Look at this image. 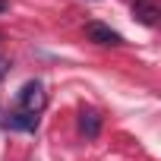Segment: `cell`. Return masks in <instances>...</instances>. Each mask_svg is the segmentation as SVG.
Listing matches in <instances>:
<instances>
[{"label":"cell","instance_id":"cell-5","mask_svg":"<svg viewBox=\"0 0 161 161\" xmlns=\"http://www.w3.org/2000/svg\"><path fill=\"white\" fill-rule=\"evenodd\" d=\"M79 130H82L89 139H95L101 133V114L98 111H82L79 114Z\"/></svg>","mask_w":161,"mask_h":161},{"label":"cell","instance_id":"cell-4","mask_svg":"<svg viewBox=\"0 0 161 161\" xmlns=\"http://www.w3.org/2000/svg\"><path fill=\"white\" fill-rule=\"evenodd\" d=\"M133 16L142 22V25H148V29H155L158 25V7L152 3V0H133Z\"/></svg>","mask_w":161,"mask_h":161},{"label":"cell","instance_id":"cell-2","mask_svg":"<svg viewBox=\"0 0 161 161\" xmlns=\"http://www.w3.org/2000/svg\"><path fill=\"white\" fill-rule=\"evenodd\" d=\"M86 38L95 41V44H101V47H117V44H123L120 32H114V29L104 25V22H89V25H86Z\"/></svg>","mask_w":161,"mask_h":161},{"label":"cell","instance_id":"cell-1","mask_svg":"<svg viewBox=\"0 0 161 161\" xmlns=\"http://www.w3.org/2000/svg\"><path fill=\"white\" fill-rule=\"evenodd\" d=\"M44 101H47V95H44V86L38 82V79L25 82V86L19 89V95H16L19 111H29V114H38V111L44 108Z\"/></svg>","mask_w":161,"mask_h":161},{"label":"cell","instance_id":"cell-7","mask_svg":"<svg viewBox=\"0 0 161 161\" xmlns=\"http://www.w3.org/2000/svg\"><path fill=\"white\" fill-rule=\"evenodd\" d=\"M7 7H10V3H7V0H0V16H3V13H7Z\"/></svg>","mask_w":161,"mask_h":161},{"label":"cell","instance_id":"cell-6","mask_svg":"<svg viewBox=\"0 0 161 161\" xmlns=\"http://www.w3.org/2000/svg\"><path fill=\"white\" fill-rule=\"evenodd\" d=\"M7 69H10V63H7L3 57H0V79H3V76H7Z\"/></svg>","mask_w":161,"mask_h":161},{"label":"cell","instance_id":"cell-3","mask_svg":"<svg viewBox=\"0 0 161 161\" xmlns=\"http://www.w3.org/2000/svg\"><path fill=\"white\" fill-rule=\"evenodd\" d=\"M7 130H22V133H35L38 130V114H29V111H13V114H7L3 120Z\"/></svg>","mask_w":161,"mask_h":161}]
</instances>
